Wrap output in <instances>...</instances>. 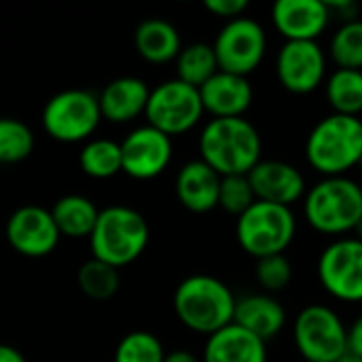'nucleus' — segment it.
<instances>
[{"mask_svg": "<svg viewBox=\"0 0 362 362\" xmlns=\"http://www.w3.org/2000/svg\"><path fill=\"white\" fill-rule=\"evenodd\" d=\"M40 123L45 134L62 144L87 142L102 123L98 95L87 89H64L47 100Z\"/></svg>", "mask_w": 362, "mask_h": 362, "instance_id": "obj_7", "label": "nucleus"}, {"mask_svg": "<svg viewBox=\"0 0 362 362\" xmlns=\"http://www.w3.org/2000/svg\"><path fill=\"white\" fill-rule=\"evenodd\" d=\"M305 223L335 240L354 233L362 218V193L356 180L348 176L320 178L303 197Z\"/></svg>", "mask_w": 362, "mask_h": 362, "instance_id": "obj_5", "label": "nucleus"}, {"mask_svg": "<svg viewBox=\"0 0 362 362\" xmlns=\"http://www.w3.org/2000/svg\"><path fill=\"white\" fill-rule=\"evenodd\" d=\"M293 341L305 362H337L348 354V327L333 308L310 303L293 322Z\"/></svg>", "mask_w": 362, "mask_h": 362, "instance_id": "obj_8", "label": "nucleus"}, {"mask_svg": "<svg viewBox=\"0 0 362 362\" xmlns=\"http://www.w3.org/2000/svg\"><path fill=\"white\" fill-rule=\"evenodd\" d=\"M32 129L13 117H0V163H21L34 153Z\"/></svg>", "mask_w": 362, "mask_h": 362, "instance_id": "obj_28", "label": "nucleus"}, {"mask_svg": "<svg viewBox=\"0 0 362 362\" xmlns=\"http://www.w3.org/2000/svg\"><path fill=\"white\" fill-rule=\"evenodd\" d=\"M98 214L100 210L95 208V204L89 197L76 195V193L59 197L51 208V216L55 221L59 235H66L72 240L89 238L95 227Z\"/></svg>", "mask_w": 362, "mask_h": 362, "instance_id": "obj_23", "label": "nucleus"}, {"mask_svg": "<svg viewBox=\"0 0 362 362\" xmlns=\"http://www.w3.org/2000/svg\"><path fill=\"white\" fill-rule=\"evenodd\" d=\"M0 362H28L25 356L13 348V346H6V344H0Z\"/></svg>", "mask_w": 362, "mask_h": 362, "instance_id": "obj_37", "label": "nucleus"}, {"mask_svg": "<svg viewBox=\"0 0 362 362\" xmlns=\"http://www.w3.org/2000/svg\"><path fill=\"white\" fill-rule=\"evenodd\" d=\"M176 62V78L199 89L206 81H210L218 72V62L212 45L208 42H191L180 49Z\"/></svg>", "mask_w": 362, "mask_h": 362, "instance_id": "obj_26", "label": "nucleus"}, {"mask_svg": "<svg viewBox=\"0 0 362 362\" xmlns=\"http://www.w3.org/2000/svg\"><path fill=\"white\" fill-rule=\"evenodd\" d=\"M348 352L362 358V314L348 329Z\"/></svg>", "mask_w": 362, "mask_h": 362, "instance_id": "obj_35", "label": "nucleus"}, {"mask_svg": "<svg viewBox=\"0 0 362 362\" xmlns=\"http://www.w3.org/2000/svg\"><path fill=\"white\" fill-rule=\"evenodd\" d=\"M354 238H358L362 242V218H361V223L356 225V229H354Z\"/></svg>", "mask_w": 362, "mask_h": 362, "instance_id": "obj_39", "label": "nucleus"}, {"mask_svg": "<svg viewBox=\"0 0 362 362\" xmlns=\"http://www.w3.org/2000/svg\"><path fill=\"white\" fill-rule=\"evenodd\" d=\"M329 51L337 68L362 70V19L341 23L331 38Z\"/></svg>", "mask_w": 362, "mask_h": 362, "instance_id": "obj_29", "label": "nucleus"}, {"mask_svg": "<svg viewBox=\"0 0 362 362\" xmlns=\"http://www.w3.org/2000/svg\"><path fill=\"white\" fill-rule=\"evenodd\" d=\"M257 202L248 176H223L218 191V208L227 214L240 216Z\"/></svg>", "mask_w": 362, "mask_h": 362, "instance_id": "obj_31", "label": "nucleus"}, {"mask_svg": "<svg viewBox=\"0 0 362 362\" xmlns=\"http://www.w3.org/2000/svg\"><path fill=\"white\" fill-rule=\"evenodd\" d=\"M4 233L8 246L17 255L28 259L49 257L62 240L55 221L51 216V210L34 204L17 208L8 216Z\"/></svg>", "mask_w": 362, "mask_h": 362, "instance_id": "obj_14", "label": "nucleus"}, {"mask_svg": "<svg viewBox=\"0 0 362 362\" xmlns=\"http://www.w3.org/2000/svg\"><path fill=\"white\" fill-rule=\"evenodd\" d=\"M202 362H267V344L229 325L206 339Z\"/></svg>", "mask_w": 362, "mask_h": 362, "instance_id": "obj_21", "label": "nucleus"}, {"mask_svg": "<svg viewBox=\"0 0 362 362\" xmlns=\"http://www.w3.org/2000/svg\"><path fill=\"white\" fill-rule=\"evenodd\" d=\"M204 117V104L199 98V89L178 81L170 78L159 83L151 89L144 119L146 125L159 129L161 134L174 138L191 132L195 125H199Z\"/></svg>", "mask_w": 362, "mask_h": 362, "instance_id": "obj_9", "label": "nucleus"}, {"mask_svg": "<svg viewBox=\"0 0 362 362\" xmlns=\"http://www.w3.org/2000/svg\"><path fill=\"white\" fill-rule=\"evenodd\" d=\"M204 8L216 17L231 21V19L244 17V13L248 11V0H206Z\"/></svg>", "mask_w": 362, "mask_h": 362, "instance_id": "obj_33", "label": "nucleus"}, {"mask_svg": "<svg viewBox=\"0 0 362 362\" xmlns=\"http://www.w3.org/2000/svg\"><path fill=\"white\" fill-rule=\"evenodd\" d=\"M151 87L138 76H117L104 85L98 95L102 119L108 123H129L136 117L144 115Z\"/></svg>", "mask_w": 362, "mask_h": 362, "instance_id": "obj_19", "label": "nucleus"}, {"mask_svg": "<svg viewBox=\"0 0 362 362\" xmlns=\"http://www.w3.org/2000/svg\"><path fill=\"white\" fill-rule=\"evenodd\" d=\"M333 15L325 0H278L272 6V23L286 40H318Z\"/></svg>", "mask_w": 362, "mask_h": 362, "instance_id": "obj_16", "label": "nucleus"}, {"mask_svg": "<svg viewBox=\"0 0 362 362\" xmlns=\"http://www.w3.org/2000/svg\"><path fill=\"white\" fill-rule=\"evenodd\" d=\"M233 325L242 327L244 331L267 344L284 331L286 310L274 295H248L235 301Z\"/></svg>", "mask_w": 362, "mask_h": 362, "instance_id": "obj_20", "label": "nucleus"}, {"mask_svg": "<svg viewBox=\"0 0 362 362\" xmlns=\"http://www.w3.org/2000/svg\"><path fill=\"white\" fill-rule=\"evenodd\" d=\"M134 45L138 55L148 64L174 62L182 49L180 32L176 25L159 17H151L138 23L134 30Z\"/></svg>", "mask_w": 362, "mask_h": 362, "instance_id": "obj_22", "label": "nucleus"}, {"mask_svg": "<svg viewBox=\"0 0 362 362\" xmlns=\"http://www.w3.org/2000/svg\"><path fill=\"white\" fill-rule=\"evenodd\" d=\"M76 284L85 297H89L93 301H108L119 293L121 274H119V269H115L102 261L89 259L78 267Z\"/></svg>", "mask_w": 362, "mask_h": 362, "instance_id": "obj_27", "label": "nucleus"}, {"mask_svg": "<svg viewBox=\"0 0 362 362\" xmlns=\"http://www.w3.org/2000/svg\"><path fill=\"white\" fill-rule=\"evenodd\" d=\"M199 98L204 104V112L212 115V119H233L244 117L246 110L252 106L255 89L248 76L218 70L199 87Z\"/></svg>", "mask_w": 362, "mask_h": 362, "instance_id": "obj_17", "label": "nucleus"}, {"mask_svg": "<svg viewBox=\"0 0 362 362\" xmlns=\"http://www.w3.org/2000/svg\"><path fill=\"white\" fill-rule=\"evenodd\" d=\"M235 301L233 291L208 274L189 276L174 291V312L180 325L206 337L233 325Z\"/></svg>", "mask_w": 362, "mask_h": 362, "instance_id": "obj_2", "label": "nucleus"}, {"mask_svg": "<svg viewBox=\"0 0 362 362\" xmlns=\"http://www.w3.org/2000/svg\"><path fill=\"white\" fill-rule=\"evenodd\" d=\"M297 235V216L293 208L255 202L235 221V238L240 248L252 259L284 255Z\"/></svg>", "mask_w": 362, "mask_h": 362, "instance_id": "obj_6", "label": "nucleus"}, {"mask_svg": "<svg viewBox=\"0 0 362 362\" xmlns=\"http://www.w3.org/2000/svg\"><path fill=\"white\" fill-rule=\"evenodd\" d=\"M327 4L331 8V15L344 19V23L358 19V4L352 0H337V2H327Z\"/></svg>", "mask_w": 362, "mask_h": 362, "instance_id": "obj_34", "label": "nucleus"}, {"mask_svg": "<svg viewBox=\"0 0 362 362\" xmlns=\"http://www.w3.org/2000/svg\"><path fill=\"white\" fill-rule=\"evenodd\" d=\"M248 182L257 202L293 208L305 197L308 185L299 168L280 159H261L248 174Z\"/></svg>", "mask_w": 362, "mask_h": 362, "instance_id": "obj_15", "label": "nucleus"}, {"mask_svg": "<svg viewBox=\"0 0 362 362\" xmlns=\"http://www.w3.org/2000/svg\"><path fill=\"white\" fill-rule=\"evenodd\" d=\"M119 144L121 172L134 180H153L161 176L174 157L172 138L151 125L132 129Z\"/></svg>", "mask_w": 362, "mask_h": 362, "instance_id": "obj_13", "label": "nucleus"}, {"mask_svg": "<svg viewBox=\"0 0 362 362\" xmlns=\"http://www.w3.org/2000/svg\"><path fill=\"white\" fill-rule=\"evenodd\" d=\"M212 49L218 62V70L248 76L265 59L267 32L257 19L238 17L221 28Z\"/></svg>", "mask_w": 362, "mask_h": 362, "instance_id": "obj_10", "label": "nucleus"}, {"mask_svg": "<svg viewBox=\"0 0 362 362\" xmlns=\"http://www.w3.org/2000/svg\"><path fill=\"white\" fill-rule=\"evenodd\" d=\"M176 197L193 214H206L218 208L221 176L202 159L187 161L176 174Z\"/></svg>", "mask_w": 362, "mask_h": 362, "instance_id": "obj_18", "label": "nucleus"}, {"mask_svg": "<svg viewBox=\"0 0 362 362\" xmlns=\"http://www.w3.org/2000/svg\"><path fill=\"white\" fill-rule=\"evenodd\" d=\"M325 95L335 115H362V70L335 68L325 81Z\"/></svg>", "mask_w": 362, "mask_h": 362, "instance_id": "obj_24", "label": "nucleus"}, {"mask_svg": "<svg viewBox=\"0 0 362 362\" xmlns=\"http://www.w3.org/2000/svg\"><path fill=\"white\" fill-rule=\"evenodd\" d=\"M199 159L221 178L248 176L263 159V138L244 117L210 119L199 134Z\"/></svg>", "mask_w": 362, "mask_h": 362, "instance_id": "obj_1", "label": "nucleus"}, {"mask_svg": "<svg viewBox=\"0 0 362 362\" xmlns=\"http://www.w3.org/2000/svg\"><path fill=\"white\" fill-rule=\"evenodd\" d=\"M257 282L259 286L267 293H282L284 288H288V284L293 282V265L284 255H274V257H265L257 261Z\"/></svg>", "mask_w": 362, "mask_h": 362, "instance_id": "obj_32", "label": "nucleus"}, {"mask_svg": "<svg viewBox=\"0 0 362 362\" xmlns=\"http://www.w3.org/2000/svg\"><path fill=\"white\" fill-rule=\"evenodd\" d=\"M276 74L280 85L295 93L308 95L327 81V53L318 40H286L276 55Z\"/></svg>", "mask_w": 362, "mask_h": 362, "instance_id": "obj_12", "label": "nucleus"}, {"mask_svg": "<svg viewBox=\"0 0 362 362\" xmlns=\"http://www.w3.org/2000/svg\"><path fill=\"white\" fill-rule=\"evenodd\" d=\"M87 240L91 259L121 272V267H127L142 257L151 240V227L136 208L108 206L100 210Z\"/></svg>", "mask_w": 362, "mask_h": 362, "instance_id": "obj_4", "label": "nucleus"}, {"mask_svg": "<svg viewBox=\"0 0 362 362\" xmlns=\"http://www.w3.org/2000/svg\"><path fill=\"white\" fill-rule=\"evenodd\" d=\"M318 280L327 295L341 303H362V242L333 240L318 257Z\"/></svg>", "mask_w": 362, "mask_h": 362, "instance_id": "obj_11", "label": "nucleus"}, {"mask_svg": "<svg viewBox=\"0 0 362 362\" xmlns=\"http://www.w3.org/2000/svg\"><path fill=\"white\" fill-rule=\"evenodd\" d=\"M78 168L95 180H108L121 174V144L110 138L87 140L78 153Z\"/></svg>", "mask_w": 362, "mask_h": 362, "instance_id": "obj_25", "label": "nucleus"}, {"mask_svg": "<svg viewBox=\"0 0 362 362\" xmlns=\"http://www.w3.org/2000/svg\"><path fill=\"white\" fill-rule=\"evenodd\" d=\"M163 362H202V358L189 350H172V352H165Z\"/></svg>", "mask_w": 362, "mask_h": 362, "instance_id": "obj_36", "label": "nucleus"}, {"mask_svg": "<svg viewBox=\"0 0 362 362\" xmlns=\"http://www.w3.org/2000/svg\"><path fill=\"white\" fill-rule=\"evenodd\" d=\"M337 362H362V358L361 356H354V354H350V352H348L346 356H341Z\"/></svg>", "mask_w": 362, "mask_h": 362, "instance_id": "obj_38", "label": "nucleus"}, {"mask_svg": "<svg viewBox=\"0 0 362 362\" xmlns=\"http://www.w3.org/2000/svg\"><path fill=\"white\" fill-rule=\"evenodd\" d=\"M358 187H361V193H362V178H361V180H358Z\"/></svg>", "mask_w": 362, "mask_h": 362, "instance_id": "obj_40", "label": "nucleus"}, {"mask_svg": "<svg viewBox=\"0 0 362 362\" xmlns=\"http://www.w3.org/2000/svg\"><path fill=\"white\" fill-rule=\"evenodd\" d=\"M165 350L157 335L148 331L127 333L115 348L112 362H163Z\"/></svg>", "mask_w": 362, "mask_h": 362, "instance_id": "obj_30", "label": "nucleus"}, {"mask_svg": "<svg viewBox=\"0 0 362 362\" xmlns=\"http://www.w3.org/2000/svg\"><path fill=\"white\" fill-rule=\"evenodd\" d=\"M305 159L322 178L348 176L362 163V119L346 115L322 117L308 134Z\"/></svg>", "mask_w": 362, "mask_h": 362, "instance_id": "obj_3", "label": "nucleus"}]
</instances>
